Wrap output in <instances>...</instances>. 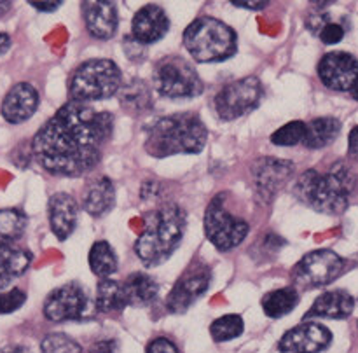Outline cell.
Returning a JSON list of instances; mask_svg holds the SVG:
<instances>
[{
	"mask_svg": "<svg viewBox=\"0 0 358 353\" xmlns=\"http://www.w3.org/2000/svg\"><path fill=\"white\" fill-rule=\"evenodd\" d=\"M348 156L352 157V159L358 161V126L350 131V136H348Z\"/></svg>",
	"mask_w": 358,
	"mask_h": 353,
	"instance_id": "obj_37",
	"label": "cell"
},
{
	"mask_svg": "<svg viewBox=\"0 0 358 353\" xmlns=\"http://www.w3.org/2000/svg\"><path fill=\"white\" fill-rule=\"evenodd\" d=\"M128 306L124 285L117 280L103 278L96 287V310L101 313H115Z\"/></svg>",
	"mask_w": 358,
	"mask_h": 353,
	"instance_id": "obj_25",
	"label": "cell"
},
{
	"mask_svg": "<svg viewBox=\"0 0 358 353\" xmlns=\"http://www.w3.org/2000/svg\"><path fill=\"white\" fill-rule=\"evenodd\" d=\"M358 75V59L345 51L324 55L318 63V77L332 91H350Z\"/></svg>",
	"mask_w": 358,
	"mask_h": 353,
	"instance_id": "obj_15",
	"label": "cell"
},
{
	"mask_svg": "<svg viewBox=\"0 0 358 353\" xmlns=\"http://www.w3.org/2000/svg\"><path fill=\"white\" fill-rule=\"evenodd\" d=\"M30 250L24 248H2L0 250V290L6 289L14 278L24 275L31 264Z\"/></svg>",
	"mask_w": 358,
	"mask_h": 353,
	"instance_id": "obj_22",
	"label": "cell"
},
{
	"mask_svg": "<svg viewBox=\"0 0 358 353\" xmlns=\"http://www.w3.org/2000/svg\"><path fill=\"white\" fill-rule=\"evenodd\" d=\"M341 133V121L336 117H317L308 122L304 145L308 149H324L331 145Z\"/></svg>",
	"mask_w": 358,
	"mask_h": 353,
	"instance_id": "obj_24",
	"label": "cell"
},
{
	"mask_svg": "<svg viewBox=\"0 0 358 353\" xmlns=\"http://www.w3.org/2000/svg\"><path fill=\"white\" fill-rule=\"evenodd\" d=\"M152 86L161 96L180 100L203 93V80L191 62L182 56H166L154 66Z\"/></svg>",
	"mask_w": 358,
	"mask_h": 353,
	"instance_id": "obj_7",
	"label": "cell"
},
{
	"mask_svg": "<svg viewBox=\"0 0 358 353\" xmlns=\"http://www.w3.org/2000/svg\"><path fill=\"white\" fill-rule=\"evenodd\" d=\"M90 353H119L117 343L114 339H103V341L94 343L90 348Z\"/></svg>",
	"mask_w": 358,
	"mask_h": 353,
	"instance_id": "obj_36",
	"label": "cell"
},
{
	"mask_svg": "<svg viewBox=\"0 0 358 353\" xmlns=\"http://www.w3.org/2000/svg\"><path fill=\"white\" fill-rule=\"evenodd\" d=\"M115 205V189L108 177H98L86 185L83 196V208L91 217H103Z\"/></svg>",
	"mask_w": 358,
	"mask_h": 353,
	"instance_id": "obj_21",
	"label": "cell"
},
{
	"mask_svg": "<svg viewBox=\"0 0 358 353\" xmlns=\"http://www.w3.org/2000/svg\"><path fill=\"white\" fill-rule=\"evenodd\" d=\"M90 308L87 294L77 282L65 283L52 290L44 301V317L51 322L83 320Z\"/></svg>",
	"mask_w": 358,
	"mask_h": 353,
	"instance_id": "obj_12",
	"label": "cell"
},
{
	"mask_svg": "<svg viewBox=\"0 0 358 353\" xmlns=\"http://www.w3.org/2000/svg\"><path fill=\"white\" fill-rule=\"evenodd\" d=\"M308 124L303 121H290L276 129L271 135V143L280 147H292L297 143H303L306 138Z\"/></svg>",
	"mask_w": 358,
	"mask_h": 353,
	"instance_id": "obj_31",
	"label": "cell"
},
{
	"mask_svg": "<svg viewBox=\"0 0 358 353\" xmlns=\"http://www.w3.org/2000/svg\"><path fill=\"white\" fill-rule=\"evenodd\" d=\"M318 37H320V41L327 45L338 44V42H341L343 37H345V27L329 20L327 23L322 27V30L318 31Z\"/></svg>",
	"mask_w": 358,
	"mask_h": 353,
	"instance_id": "obj_34",
	"label": "cell"
},
{
	"mask_svg": "<svg viewBox=\"0 0 358 353\" xmlns=\"http://www.w3.org/2000/svg\"><path fill=\"white\" fill-rule=\"evenodd\" d=\"M234 7H243V9L252 10H261L268 6V2H233Z\"/></svg>",
	"mask_w": 358,
	"mask_h": 353,
	"instance_id": "obj_39",
	"label": "cell"
},
{
	"mask_svg": "<svg viewBox=\"0 0 358 353\" xmlns=\"http://www.w3.org/2000/svg\"><path fill=\"white\" fill-rule=\"evenodd\" d=\"M343 271H345V259L334 250L320 248L306 254L297 262L292 271V278L296 285L315 289L332 283Z\"/></svg>",
	"mask_w": 358,
	"mask_h": 353,
	"instance_id": "obj_10",
	"label": "cell"
},
{
	"mask_svg": "<svg viewBox=\"0 0 358 353\" xmlns=\"http://www.w3.org/2000/svg\"><path fill=\"white\" fill-rule=\"evenodd\" d=\"M77 203L66 192H56L49 198L48 213H49V226L58 240H66L73 233L77 224Z\"/></svg>",
	"mask_w": 358,
	"mask_h": 353,
	"instance_id": "obj_19",
	"label": "cell"
},
{
	"mask_svg": "<svg viewBox=\"0 0 358 353\" xmlns=\"http://www.w3.org/2000/svg\"><path fill=\"white\" fill-rule=\"evenodd\" d=\"M243 318L240 315H224V317L213 320L210 325V334H212L213 341L226 343L234 338H240L243 334Z\"/></svg>",
	"mask_w": 358,
	"mask_h": 353,
	"instance_id": "obj_30",
	"label": "cell"
},
{
	"mask_svg": "<svg viewBox=\"0 0 358 353\" xmlns=\"http://www.w3.org/2000/svg\"><path fill=\"white\" fill-rule=\"evenodd\" d=\"M210 282H212L210 266H206V262H192L171 289L166 299V310L170 313L187 311L206 292Z\"/></svg>",
	"mask_w": 358,
	"mask_h": 353,
	"instance_id": "obj_11",
	"label": "cell"
},
{
	"mask_svg": "<svg viewBox=\"0 0 358 353\" xmlns=\"http://www.w3.org/2000/svg\"><path fill=\"white\" fill-rule=\"evenodd\" d=\"M332 343V332L317 322H303L280 339L282 353H320Z\"/></svg>",
	"mask_w": 358,
	"mask_h": 353,
	"instance_id": "obj_14",
	"label": "cell"
},
{
	"mask_svg": "<svg viewBox=\"0 0 358 353\" xmlns=\"http://www.w3.org/2000/svg\"><path fill=\"white\" fill-rule=\"evenodd\" d=\"M355 184L353 171L346 164L336 163L327 171H304L296 182V194L317 212L339 215L348 208Z\"/></svg>",
	"mask_w": 358,
	"mask_h": 353,
	"instance_id": "obj_3",
	"label": "cell"
},
{
	"mask_svg": "<svg viewBox=\"0 0 358 353\" xmlns=\"http://www.w3.org/2000/svg\"><path fill=\"white\" fill-rule=\"evenodd\" d=\"M9 9H10V2H0V16H3Z\"/></svg>",
	"mask_w": 358,
	"mask_h": 353,
	"instance_id": "obj_42",
	"label": "cell"
},
{
	"mask_svg": "<svg viewBox=\"0 0 358 353\" xmlns=\"http://www.w3.org/2000/svg\"><path fill=\"white\" fill-rule=\"evenodd\" d=\"M80 7H83L84 23L91 37L101 38V41L114 37L119 24L117 7L114 2L87 0V2H83Z\"/></svg>",
	"mask_w": 358,
	"mask_h": 353,
	"instance_id": "obj_18",
	"label": "cell"
},
{
	"mask_svg": "<svg viewBox=\"0 0 358 353\" xmlns=\"http://www.w3.org/2000/svg\"><path fill=\"white\" fill-rule=\"evenodd\" d=\"M0 353H30L24 346H3L0 348Z\"/></svg>",
	"mask_w": 358,
	"mask_h": 353,
	"instance_id": "obj_41",
	"label": "cell"
},
{
	"mask_svg": "<svg viewBox=\"0 0 358 353\" xmlns=\"http://www.w3.org/2000/svg\"><path fill=\"white\" fill-rule=\"evenodd\" d=\"M128 306H147L157 297L159 287L145 273H131L122 282Z\"/></svg>",
	"mask_w": 358,
	"mask_h": 353,
	"instance_id": "obj_23",
	"label": "cell"
},
{
	"mask_svg": "<svg viewBox=\"0 0 358 353\" xmlns=\"http://www.w3.org/2000/svg\"><path fill=\"white\" fill-rule=\"evenodd\" d=\"M38 107V91L30 82H17L2 100V117L10 124H21L35 114Z\"/></svg>",
	"mask_w": 358,
	"mask_h": 353,
	"instance_id": "obj_17",
	"label": "cell"
},
{
	"mask_svg": "<svg viewBox=\"0 0 358 353\" xmlns=\"http://www.w3.org/2000/svg\"><path fill=\"white\" fill-rule=\"evenodd\" d=\"M112 129L110 112L70 100L35 133L31 154L48 173L83 177L100 163Z\"/></svg>",
	"mask_w": 358,
	"mask_h": 353,
	"instance_id": "obj_1",
	"label": "cell"
},
{
	"mask_svg": "<svg viewBox=\"0 0 358 353\" xmlns=\"http://www.w3.org/2000/svg\"><path fill=\"white\" fill-rule=\"evenodd\" d=\"M9 48H10L9 34H2V31H0V56L6 55V52L9 51Z\"/></svg>",
	"mask_w": 358,
	"mask_h": 353,
	"instance_id": "obj_40",
	"label": "cell"
},
{
	"mask_svg": "<svg viewBox=\"0 0 358 353\" xmlns=\"http://www.w3.org/2000/svg\"><path fill=\"white\" fill-rule=\"evenodd\" d=\"M42 353H83V348L77 341L62 332H52L45 336L41 343Z\"/></svg>",
	"mask_w": 358,
	"mask_h": 353,
	"instance_id": "obj_32",
	"label": "cell"
},
{
	"mask_svg": "<svg viewBox=\"0 0 358 353\" xmlns=\"http://www.w3.org/2000/svg\"><path fill=\"white\" fill-rule=\"evenodd\" d=\"M352 96L355 98V100L358 101V75H357V79H355V82H353V86H352Z\"/></svg>",
	"mask_w": 358,
	"mask_h": 353,
	"instance_id": "obj_43",
	"label": "cell"
},
{
	"mask_svg": "<svg viewBox=\"0 0 358 353\" xmlns=\"http://www.w3.org/2000/svg\"><path fill=\"white\" fill-rule=\"evenodd\" d=\"M121 84L122 73L117 63L107 58L87 59L70 77V100L79 103L107 100L121 89Z\"/></svg>",
	"mask_w": 358,
	"mask_h": 353,
	"instance_id": "obj_6",
	"label": "cell"
},
{
	"mask_svg": "<svg viewBox=\"0 0 358 353\" xmlns=\"http://www.w3.org/2000/svg\"><path fill=\"white\" fill-rule=\"evenodd\" d=\"M262 96L264 89L257 77H243L227 82L215 96L217 115L222 121H234L254 110L261 103Z\"/></svg>",
	"mask_w": 358,
	"mask_h": 353,
	"instance_id": "obj_9",
	"label": "cell"
},
{
	"mask_svg": "<svg viewBox=\"0 0 358 353\" xmlns=\"http://www.w3.org/2000/svg\"><path fill=\"white\" fill-rule=\"evenodd\" d=\"M121 105L133 114L149 110L152 105V93L142 80H133L121 91Z\"/></svg>",
	"mask_w": 358,
	"mask_h": 353,
	"instance_id": "obj_29",
	"label": "cell"
},
{
	"mask_svg": "<svg viewBox=\"0 0 358 353\" xmlns=\"http://www.w3.org/2000/svg\"><path fill=\"white\" fill-rule=\"evenodd\" d=\"M145 353H178V348L170 339L156 338L147 345Z\"/></svg>",
	"mask_w": 358,
	"mask_h": 353,
	"instance_id": "obj_35",
	"label": "cell"
},
{
	"mask_svg": "<svg viewBox=\"0 0 358 353\" xmlns=\"http://www.w3.org/2000/svg\"><path fill=\"white\" fill-rule=\"evenodd\" d=\"M170 30V20L163 7L147 3L138 9L131 21V37L142 45L156 44Z\"/></svg>",
	"mask_w": 358,
	"mask_h": 353,
	"instance_id": "obj_16",
	"label": "cell"
},
{
	"mask_svg": "<svg viewBox=\"0 0 358 353\" xmlns=\"http://www.w3.org/2000/svg\"><path fill=\"white\" fill-rule=\"evenodd\" d=\"M24 301H27V294L21 289H10L7 292L0 290V315H7L20 310Z\"/></svg>",
	"mask_w": 358,
	"mask_h": 353,
	"instance_id": "obj_33",
	"label": "cell"
},
{
	"mask_svg": "<svg viewBox=\"0 0 358 353\" xmlns=\"http://www.w3.org/2000/svg\"><path fill=\"white\" fill-rule=\"evenodd\" d=\"M294 163L278 157H261L252 164V180L255 192L262 201H271L290 180Z\"/></svg>",
	"mask_w": 358,
	"mask_h": 353,
	"instance_id": "obj_13",
	"label": "cell"
},
{
	"mask_svg": "<svg viewBox=\"0 0 358 353\" xmlns=\"http://www.w3.org/2000/svg\"><path fill=\"white\" fill-rule=\"evenodd\" d=\"M297 303H299V292L294 287H283V289L271 290L261 301L262 310H264V313L269 318L285 317L290 311L296 310Z\"/></svg>",
	"mask_w": 358,
	"mask_h": 353,
	"instance_id": "obj_27",
	"label": "cell"
},
{
	"mask_svg": "<svg viewBox=\"0 0 358 353\" xmlns=\"http://www.w3.org/2000/svg\"><path fill=\"white\" fill-rule=\"evenodd\" d=\"M208 140V129L198 114L184 112L154 121L145 129V150L154 157L199 154Z\"/></svg>",
	"mask_w": 358,
	"mask_h": 353,
	"instance_id": "obj_4",
	"label": "cell"
},
{
	"mask_svg": "<svg viewBox=\"0 0 358 353\" xmlns=\"http://www.w3.org/2000/svg\"><path fill=\"white\" fill-rule=\"evenodd\" d=\"M184 45L199 63H217L238 51V35L215 17H198L184 31Z\"/></svg>",
	"mask_w": 358,
	"mask_h": 353,
	"instance_id": "obj_5",
	"label": "cell"
},
{
	"mask_svg": "<svg viewBox=\"0 0 358 353\" xmlns=\"http://www.w3.org/2000/svg\"><path fill=\"white\" fill-rule=\"evenodd\" d=\"M187 215L175 203H163L143 217V231L135 241V254L145 266L166 261L184 238Z\"/></svg>",
	"mask_w": 358,
	"mask_h": 353,
	"instance_id": "obj_2",
	"label": "cell"
},
{
	"mask_svg": "<svg viewBox=\"0 0 358 353\" xmlns=\"http://www.w3.org/2000/svg\"><path fill=\"white\" fill-rule=\"evenodd\" d=\"M30 6L41 13H55L58 7H62V2H30Z\"/></svg>",
	"mask_w": 358,
	"mask_h": 353,
	"instance_id": "obj_38",
	"label": "cell"
},
{
	"mask_svg": "<svg viewBox=\"0 0 358 353\" xmlns=\"http://www.w3.org/2000/svg\"><path fill=\"white\" fill-rule=\"evenodd\" d=\"M28 217L20 208L0 210V250L13 247L27 229Z\"/></svg>",
	"mask_w": 358,
	"mask_h": 353,
	"instance_id": "obj_26",
	"label": "cell"
},
{
	"mask_svg": "<svg viewBox=\"0 0 358 353\" xmlns=\"http://www.w3.org/2000/svg\"><path fill=\"white\" fill-rule=\"evenodd\" d=\"M353 308H355V299L346 290H329V292L320 294L315 299L313 306L304 315V320H310L315 317L341 320V318H348L353 313Z\"/></svg>",
	"mask_w": 358,
	"mask_h": 353,
	"instance_id": "obj_20",
	"label": "cell"
},
{
	"mask_svg": "<svg viewBox=\"0 0 358 353\" xmlns=\"http://www.w3.org/2000/svg\"><path fill=\"white\" fill-rule=\"evenodd\" d=\"M90 268L91 271L101 280L108 278L117 271V257L107 241H96L90 250Z\"/></svg>",
	"mask_w": 358,
	"mask_h": 353,
	"instance_id": "obj_28",
	"label": "cell"
},
{
	"mask_svg": "<svg viewBox=\"0 0 358 353\" xmlns=\"http://www.w3.org/2000/svg\"><path fill=\"white\" fill-rule=\"evenodd\" d=\"M250 226L245 219L233 215L224 205V196L219 194L210 201L205 212V234L210 243L219 250L236 248L247 238Z\"/></svg>",
	"mask_w": 358,
	"mask_h": 353,
	"instance_id": "obj_8",
	"label": "cell"
}]
</instances>
